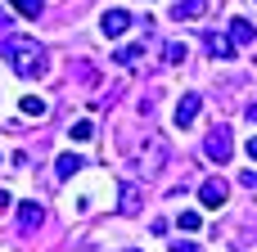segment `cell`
Returning <instances> with one entry per match:
<instances>
[{"label": "cell", "mask_w": 257, "mask_h": 252, "mask_svg": "<svg viewBox=\"0 0 257 252\" xmlns=\"http://www.w3.org/2000/svg\"><path fill=\"white\" fill-rule=\"evenodd\" d=\"M0 54L14 63V72H18L23 81H32V77L45 72V50H41L32 36H5V41H0Z\"/></svg>", "instance_id": "cell-1"}, {"label": "cell", "mask_w": 257, "mask_h": 252, "mask_svg": "<svg viewBox=\"0 0 257 252\" xmlns=\"http://www.w3.org/2000/svg\"><path fill=\"white\" fill-rule=\"evenodd\" d=\"M226 198H230V185H226L221 176H208V180L199 185V203H203L208 212H221V207H226Z\"/></svg>", "instance_id": "cell-2"}, {"label": "cell", "mask_w": 257, "mask_h": 252, "mask_svg": "<svg viewBox=\"0 0 257 252\" xmlns=\"http://www.w3.org/2000/svg\"><path fill=\"white\" fill-rule=\"evenodd\" d=\"M203 153H208L217 167H226V162H230V153H235V144H230V131H226V126H217V131L203 140Z\"/></svg>", "instance_id": "cell-3"}, {"label": "cell", "mask_w": 257, "mask_h": 252, "mask_svg": "<svg viewBox=\"0 0 257 252\" xmlns=\"http://www.w3.org/2000/svg\"><path fill=\"white\" fill-rule=\"evenodd\" d=\"M126 27H131V14H126V9H104V14H99V32H104L108 41H117Z\"/></svg>", "instance_id": "cell-4"}, {"label": "cell", "mask_w": 257, "mask_h": 252, "mask_svg": "<svg viewBox=\"0 0 257 252\" xmlns=\"http://www.w3.org/2000/svg\"><path fill=\"white\" fill-rule=\"evenodd\" d=\"M199 108H203V95H181V104H176V126H181V131L194 126Z\"/></svg>", "instance_id": "cell-5"}, {"label": "cell", "mask_w": 257, "mask_h": 252, "mask_svg": "<svg viewBox=\"0 0 257 252\" xmlns=\"http://www.w3.org/2000/svg\"><path fill=\"white\" fill-rule=\"evenodd\" d=\"M167 167V140L149 135V153H145V171H163Z\"/></svg>", "instance_id": "cell-6"}, {"label": "cell", "mask_w": 257, "mask_h": 252, "mask_svg": "<svg viewBox=\"0 0 257 252\" xmlns=\"http://www.w3.org/2000/svg\"><path fill=\"white\" fill-rule=\"evenodd\" d=\"M208 14V0H176L172 5V18L176 23H190V18H203Z\"/></svg>", "instance_id": "cell-7"}, {"label": "cell", "mask_w": 257, "mask_h": 252, "mask_svg": "<svg viewBox=\"0 0 257 252\" xmlns=\"http://www.w3.org/2000/svg\"><path fill=\"white\" fill-rule=\"evenodd\" d=\"M257 27L248 23V18H230V45H253Z\"/></svg>", "instance_id": "cell-8"}, {"label": "cell", "mask_w": 257, "mask_h": 252, "mask_svg": "<svg viewBox=\"0 0 257 252\" xmlns=\"http://www.w3.org/2000/svg\"><path fill=\"white\" fill-rule=\"evenodd\" d=\"M41 216H45V212H41L36 203H23V207H18V225H23V234H32V230L41 225Z\"/></svg>", "instance_id": "cell-9"}, {"label": "cell", "mask_w": 257, "mask_h": 252, "mask_svg": "<svg viewBox=\"0 0 257 252\" xmlns=\"http://www.w3.org/2000/svg\"><path fill=\"white\" fill-rule=\"evenodd\" d=\"M208 54H212V59H230V54H235L230 36H217V32H208Z\"/></svg>", "instance_id": "cell-10"}, {"label": "cell", "mask_w": 257, "mask_h": 252, "mask_svg": "<svg viewBox=\"0 0 257 252\" xmlns=\"http://www.w3.org/2000/svg\"><path fill=\"white\" fill-rule=\"evenodd\" d=\"M81 167H86V162H81V158H77V153H63V158H59V162H54V176H59V180H68V176H77V171H81Z\"/></svg>", "instance_id": "cell-11"}, {"label": "cell", "mask_w": 257, "mask_h": 252, "mask_svg": "<svg viewBox=\"0 0 257 252\" xmlns=\"http://www.w3.org/2000/svg\"><path fill=\"white\" fill-rule=\"evenodd\" d=\"M136 59H145V41H140V45H126V50H117V54H113V63H122V68H131Z\"/></svg>", "instance_id": "cell-12"}, {"label": "cell", "mask_w": 257, "mask_h": 252, "mask_svg": "<svg viewBox=\"0 0 257 252\" xmlns=\"http://www.w3.org/2000/svg\"><path fill=\"white\" fill-rule=\"evenodd\" d=\"M117 207H122L126 216H131V212H140V189H136V185H122V203H117Z\"/></svg>", "instance_id": "cell-13"}, {"label": "cell", "mask_w": 257, "mask_h": 252, "mask_svg": "<svg viewBox=\"0 0 257 252\" xmlns=\"http://www.w3.org/2000/svg\"><path fill=\"white\" fill-rule=\"evenodd\" d=\"M23 18H41V9H45V0H9Z\"/></svg>", "instance_id": "cell-14"}, {"label": "cell", "mask_w": 257, "mask_h": 252, "mask_svg": "<svg viewBox=\"0 0 257 252\" xmlns=\"http://www.w3.org/2000/svg\"><path fill=\"white\" fill-rule=\"evenodd\" d=\"M45 108H50V104H45L41 95H27V99H23V113H27V117H45Z\"/></svg>", "instance_id": "cell-15"}, {"label": "cell", "mask_w": 257, "mask_h": 252, "mask_svg": "<svg viewBox=\"0 0 257 252\" xmlns=\"http://www.w3.org/2000/svg\"><path fill=\"white\" fill-rule=\"evenodd\" d=\"M185 59H190L185 41H167V63H185Z\"/></svg>", "instance_id": "cell-16"}, {"label": "cell", "mask_w": 257, "mask_h": 252, "mask_svg": "<svg viewBox=\"0 0 257 252\" xmlns=\"http://www.w3.org/2000/svg\"><path fill=\"white\" fill-rule=\"evenodd\" d=\"M68 135H72V140L81 144V140H90V135H95V122H90V117H81V122H77V126H72Z\"/></svg>", "instance_id": "cell-17"}, {"label": "cell", "mask_w": 257, "mask_h": 252, "mask_svg": "<svg viewBox=\"0 0 257 252\" xmlns=\"http://www.w3.org/2000/svg\"><path fill=\"white\" fill-rule=\"evenodd\" d=\"M176 225H181V230H199V212H181Z\"/></svg>", "instance_id": "cell-18"}, {"label": "cell", "mask_w": 257, "mask_h": 252, "mask_svg": "<svg viewBox=\"0 0 257 252\" xmlns=\"http://www.w3.org/2000/svg\"><path fill=\"white\" fill-rule=\"evenodd\" d=\"M172 252H199L194 239H172Z\"/></svg>", "instance_id": "cell-19"}, {"label": "cell", "mask_w": 257, "mask_h": 252, "mask_svg": "<svg viewBox=\"0 0 257 252\" xmlns=\"http://www.w3.org/2000/svg\"><path fill=\"white\" fill-rule=\"evenodd\" d=\"M239 185H248V189H257V171H253V167H248V171L239 176Z\"/></svg>", "instance_id": "cell-20"}, {"label": "cell", "mask_w": 257, "mask_h": 252, "mask_svg": "<svg viewBox=\"0 0 257 252\" xmlns=\"http://www.w3.org/2000/svg\"><path fill=\"white\" fill-rule=\"evenodd\" d=\"M235 248H239V252H257V243H253V239H235Z\"/></svg>", "instance_id": "cell-21"}, {"label": "cell", "mask_w": 257, "mask_h": 252, "mask_svg": "<svg viewBox=\"0 0 257 252\" xmlns=\"http://www.w3.org/2000/svg\"><path fill=\"white\" fill-rule=\"evenodd\" d=\"M244 149H248V158L257 162V135H248V144H244Z\"/></svg>", "instance_id": "cell-22"}, {"label": "cell", "mask_w": 257, "mask_h": 252, "mask_svg": "<svg viewBox=\"0 0 257 252\" xmlns=\"http://www.w3.org/2000/svg\"><path fill=\"white\" fill-rule=\"evenodd\" d=\"M9 203H14V198H9V194H5V189H0V212H5V207H9Z\"/></svg>", "instance_id": "cell-23"}, {"label": "cell", "mask_w": 257, "mask_h": 252, "mask_svg": "<svg viewBox=\"0 0 257 252\" xmlns=\"http://www.w3.org/2000/svg\"><path fill=\"white\" fill-rule=\"evenodd\" d=\"M248 122H257V99H253V104H248Z\"/></svg>", "instance_id": "cell-24"}]
</instances>
